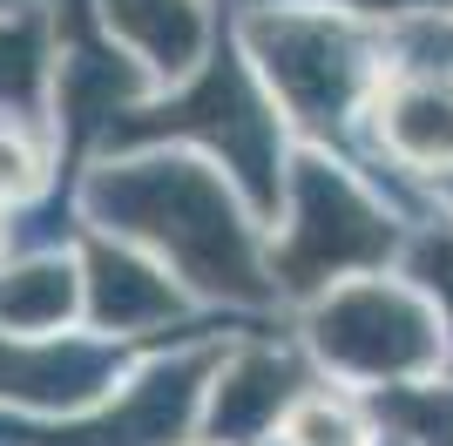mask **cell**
<instances>
[{"instance_id":"cell-1","label":"cell","mask_w":453,"mask_h":446,"mask_svg":"<svg viewBox=\"0 0 453 446\" xmlns=\"http://www.w3.org/2000/svg\"><path fill=\"white\" fill-rule=\"evenodd\" d=\"M434 325L406 304V297H379V291H345L339 304L319 311V345L325 358H339L345 372H365V379H386V372H413L440 352Z\"/></svg>"},{"instance_id":"cell-2","label":"cell","mask_w":453,"mask_h":446,"mask_svg":"<svg viewBox=\"0 0 453 446\" xmlns=\"http://www.w3.org/2000/svg\"><path fill=\"white\" fill-rule=\"evenodd\" d=\"M95 278H102V304H95V311L109 318L115 332H129V325H142V318L176 311V297L163 291L150 271H135V264L109 258V250H95Z\"/></svg>"},{"instance_id":"cell-3","label":"cell","mask_w":453,"mask_h":446,"mask_svg":"<svg viewBox=\"0 0 453 446\" xmlns=\"http://www.w3.org/2000/svg\"><path fill=\"white\" fill-rule=\"evenodd\" d=\"M109 14L122 20L135 41H150L156 55H170V68H183L189 41H196V20H189L183 0H109Z\"/></svg>"},{"instance_id":"cell-4","label":"cell","mask_w":453,"mask_h":446,"mask_svg":"<svg viewBox=\"0 0 453 446\" xmlns=\"http://www.w3.org/2000/svg\"><path fill=\"white\" fill-rule=\"evenodd\" d=\"M284 446H372V433L345 399H298L284 412Z\"/></svg>"},{"instance_id":"cell-5","label":"cell","mask_w":453,"mask_h":446,"mask_svg":"<svg viewBox=\"0 0 453 446\" xmlns=\"http://www.w3.org/2000/svg\"><path fill=\"white\" fill-rule=\"evenodd\" d=\"M68 311V271H20L7 291H0V318L20 325V332H41Z\"/></svg>"},{"instance_id":"cell-6","label":"cell","mask_w":453,"mask_h":446,"mask_svg":"<svg viewBox=\"0 0 453 446\" xmlns=\"http://www.w3.org/2000/svg\"><path fill=\"white\" fill-rule=\"evenodd\" d=\"M20 189H35V156L20 142H0V196H20Z\"/></svg>"}]
</instances>
